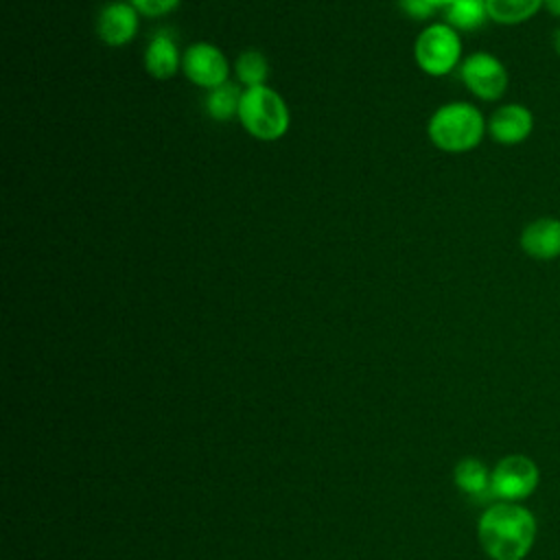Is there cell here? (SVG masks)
Here are the masks:
<instances>
[{
	"label": "cell",
	"mask_w": 560,
	"mask_h": 560,
	"mask_svg": "<svg viewBox=\"0 0 560 560\" xmlns=\"http://www.w3.org/2000/svg\"><path fill=\"white\" fill-rule=\"evenodd\" d=\"M538 534L536 516L523 503L497 501L477 521V538L490 560H525Z\"/></svg>",
	"instance_id": "1"
},
{
	"label": "cell",
	"mask_w": 560,
	"mask_h": 560,
	"mask_svg": "<svg viewBox=\"0 0 560 560\" xmlns=\"http://www.w3.org/2000/svg\"><path fill=\"white\" fill-rule=\"evenodd\" d=\"M424 2H427L433 11H440V9L444 11V9L451 4V0H424Z\"/></svg>",
	"instance_id": "21"
},
{
	"label": "cell",
	"mask_w": 560,
	"mask_h": 560,
	"mask_svg": "<svg viewBox=\"0 0 560 560\" xmlns=\"http://www.w3.org/2000/svg\"><path fill=\"white\" fill-rule=\"evenodd\" d=\"M182 70L186 79L199 88L214 90L228 83L230 66L221 48L210 42H197L182 55Z\"/></svg>",
	"instance_id": "7"
},
{
	"label": "cell",
	"mask_w": 560,
	"mask_h": 560,
	"mask_svg": "<svg viewBox=\"0 0 560 560\" xmlns=\"http://www.w3.org/2000/svg\"><path fill=\"white\" fill-rule=\"evenodd\" d=\"M129 2L144 18H162V15L171 13L182 0H129Z\"/></svg>",
	"instance_id": "17"
},
{
	"label": "cell",
	"mask_w": 560,
	"mask_h": 560,
	"mask_svg": "<svg viewBox=\"0 0 560 560\" xmlns=\"http://www.w3.org/2000/svg\"><path fill=\"white\" fill-rule=\"evenodd\" d=\"M234 70H236L238 81L245 88H258V85H265V81L269 77V61L258 50H245L236 57Z\"/></svg>",
	"instance_id": "16"
},
{
	"label": "cell",
	"mask_w": 560,
	"mask_h": 560,
	"mask_svg": "<svg viewBox=\"0 0 560 560\" xmlns=\"http://www.w3.org/2000/svg\"><path fill=\"white\" fill-rule=\"evenodd\" d=\"M138 15L140 13L131 2L114 0L105 4L96 20L98 39L112 48H120L129 44L138 33Z\"/></svg>",
	"instance_id": "10"
},
{
	"label": "cell",
	"mask_w": 560,
	"mask_h": 560,
	"mask_svg": "<svg viewBox=\"0 0 560 560\" xmlns=\"http://www.w3.org/2000/svg\"><path fill=\"white\" fill-rule=\"evenodd\" d=\"M488 18L501 26H516L542 11V0H486Z\"/></svg>",
	"instance_id": "13"
},
{
	"label": "cell",
	"mask_w": 560,
	"mask_h": 560,
	"mask_svg": "<svg viewBox=\"0 0 560 560\" xmlns=\"http://www.w3.org/2000/svg\"><path fill=\"white\" fill-rule=\"evenodd\" d=\"M534 112L523 103H503L488 118V136L501 147L523 144L534 133Z\"/></svg>",
	"instance_id": "8"
},
{
	"label": "cell",
	"mask_w": 560,
	"mask_h": 560,
	"mask_svg": "<svg viewBox=\"0 0 560 560\" xmlns=\"http://www.w3.org/2000/svg\"><path fill=\"white\" fill-rule=\"evenodd\" d=\"M540 483L538 464L523 453H510L501 457L492 468V497L499 501L523 503Z\"/></svg>",
	"instance_id": "6"
},
{
	"label": "cell",
	"mask_w": 560,
	"mask_h": 560,
	"mask_svg": "<svg viewBox=\"0 0 560 560\" xmlns=\"http://www.w3.org/2000/svg\"><path fill=\"white\" fill-rule=\"evenodd\" d=\"M486 133L488 118L468 101H451L440 105L427 122L431 144L444 153H468L481 144Z\"/></svg>",
	"instance_id": "2"
},
{
	"label": "cell",
	"mask_w": 560,
	"mask_h": 560,
	"mask_svg": "<svg viewBox=\"0 0 560 560\" xmlns=\"http://www.w3.org/2000/svg\"><path fill=\"white\" fill-rule=\"evenodd\" d=\"M459 79L475 98L486 103L499 101L510 85V74L505 63L488 50H477L466 55L459 63Z\"/></svg>",
	"instance_id": "5"
},
{
	"label": "cell",
	"mask_w": 560,
	"mask_h": 560,
	"mask_svg": "<svg viewBox=\"0 0 560 560\" xmlns=\"http://www.w3.org/2000/svg\"><path fill=\"white\" fill-rule=\"evenodd\" d=\"M182 68V57L171 31H155L144 48V70L158 79L166 81Z\"/></svg>",
	"instance_id": "11"
},
{
	"label": "cell",
	"mask_w": 560,
	"mask_h": 560,
	"mask_svg": "<svg viewBox=\"0 0 560 560\" xmlns=\"http://www.w3.org/2000/svg\"><path fill=\"white\" fill-rule=\"evenodd\" d=\"M444 20L455 31H477L490 18L486 0H451V4L444 9Z\"/></svg>",
	"instance_id": "14"
},
{
	"label": "cell",
	"mask_w": 560,
	"mask_h": 560,
	"mask_svg": "<svg viewBox=\"0 0 560 560\" xmlns=\"http://www.w3.org/2000/svg\"><path fill=\"white\" fill-rule=\"evenodd\" d=\"M521 252L538 262L560 260V217H536L518 234Z\"/></svg>",
	"instance_id": "9"
},
{
	"label": "cell",
	"mask_w": 560,
	"mask_h": 560,
	"mask_svg": "<svg viewBox=\"0 0 560 560\" xmlns=\"http://www.w3.org/2000/svg\"><path fill=\"white\" fill-rule=\"evenodd\" d=\"M542 11H547L556 20H560V0H542Z\"/></svg>",
	"instance_id": "19"
},
{
	"label": "cell",
	"mask_w": 560,
	"mask_h": 560,
	"mask_svg": "<svg viewBox=\"0 0 560 560\" xmlns=\"http://www.w3.org/2000/svg\"><path fill=\"white\" fill-rule=\"evenodd\" d=\"M551 48H553L556 57H560V24L551 31Z\"/></svg>",
	"instance_id": "20"
},
{
	"label": "cell",
	"mask_w": 560,
	"mask_h": 560,
	"mask_svg": "<svg viewBox=\"0 0 560 560\" xmlns=\"http://www.w3.org/2000/svg\"><path fill=\"white\" fill-rule=\"evenodd\" d=\"M453 479H455V486L468 497H475V499H481L488 494L492 497V470L477 457L459 459L453 470Z\"/></svg>",
	"instance_id": "12"
},
{
	"label": "cell",
	"mask_w": 560,
	"mask_h": 560,
	"mask_svg": "<svg viewBox=\"0 0 560 560\" xmlns=\"http://www.w3.org/2000/svg\"><path fill=\"white\" fill-rule=\"evenodd\" d=\"M558 269H560V260H558Z\"/></svg>",
	"instance_id": "22"
},
{
	"label": "cell",
	"mask_w": 560,
	"mask_h": 560,
	"mask_svg": "<svg viewBox=\"0 0 560 560\" xmlns=\"http://www.w3.org/2000/svg\"><path fill=\"white\" fill-rule=\"evenodd\" d=\"M243 92L234 83H223L214 90H208L206 96V112L212 120L225 122L232 118H238V107H241Z\"/></svg>",
	"instance_id": "15"
},
{
	"label": "cell",
	"mask_w": 560,
	"mask_h": 560,
	"mask_svg": "<svg viewBox=\"0 0 560 560\" xmlns=\"http://www.w3.org/2000/svg\"><path fill=\"white\" fill-rule=\"evenodd\" d=\"M413 59L429 77H446L462 63V37L446 22L424 26L413 42Z\"/></svg>",
	"instance_id": "4"
},
{
	"label": "cell",
	"mask_w": 560,
	"mask_h": 560,
	"mask_svg": "<svg viewBox=\"0 0 560 560\" xmlns=\"http://www.w3.org/2000/svg\"><path fill=\"white\" fill-rule=\"evenodd\" d=\"M238 120L252 138L273 142L289 131L291 116L284 98L273 88L258 85L243 92Z\"/></svg>",
	"instance_id": "3"
},
{
	"label": "cell",
	"mask_w": 560,
	"mask_h": 560,
	"mask_svg": "<svg viewBox=\"0 0 560 560\" xmlns=\"http://www.w3.org/2000/svg\"><path fill=\"white\" fill-rule=\"evenodd\" d=\"M398 7L411 20H429L435 13L424 0H398Z\"/></svg>",
	"instance_id": "18"
}]
</instances>
